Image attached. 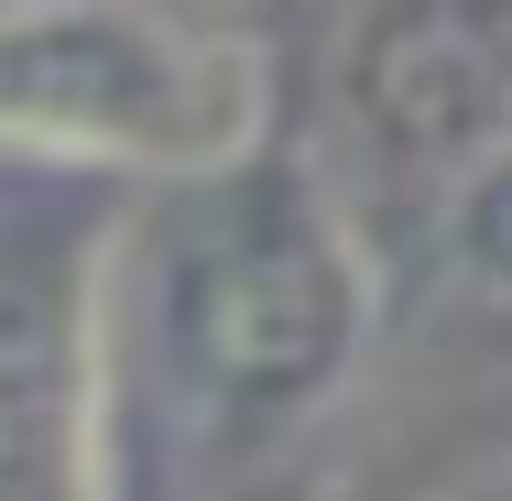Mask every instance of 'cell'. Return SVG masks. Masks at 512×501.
Returning <instances> with one entry per match:
<instances>
[{"label": "cell", "mask_w": 512, "mask_h": 501, "mask_svg": "<svg viewBox=\"0 0 512 501\" xmlns=\"http://www.w3.org/2000/svg\"><path fill=\"white\" fill-rule=\"evenodd\" d=\"M371 316V240L327 164L262 142L164 186L109 251V436L131 403L175 480H251L349 403Z\"/></svg>", "instance_id": "cell-1"}, {"label": "cell", "mask_w": 512, "mask_h": 501, "mask_svg": "<svg viewBox=\"0 0 512 501\" xmlns=\"http://www.w3.org/2000/svg\"><path fill=\"white\" fill-rule=\"evenodd\" d=\"M0 142L44 175L197 186L273 142V55L175 11H0Z\"/></svg>", "instance_id": "cell-2"}, {"label": "cell", "mask_w": 512, "mask_h": 501, "mask_svg": "<svg viewBox=\"0 0 512 501\" xmlns=\"http://www.w3.org/2000/svg\"><path fill=\"white\" fill-rule=\"evenodd\" d=\"M109 251L77 175L0 197V501H109Z\"/></svg>", "instance_id": "cell-3"}, {"label": "cell", "mask_w": 512, "mask_h": 501, "mask_svg": "<svg viewBox=\"0 0 512 501\" xmlns=\"http://www.w3.org/2000/svg\"><path fill=\"white\" fill-rule=\"evenodd\" d=\"M338 120L371 175L447 197L480 153L512 142V11H360L338 33Z\"/></svg>", "instance_id": "cell-4"}, {"label": "cell", "mask_w": 512, "mask_h": 501, "mask_svg": "<svg viewBox=\"0 0 512 501\" xmlns=\"http://www.w3.org/2000/svg\"><path fill=\"white\" fill-rule=\"evenodd\" d=\"M436 251H447V273H458L469 295L512 305V142L480 153V164L436 197Z\"/></svg>", "instance_id": "cell-5"}]
</instances>
